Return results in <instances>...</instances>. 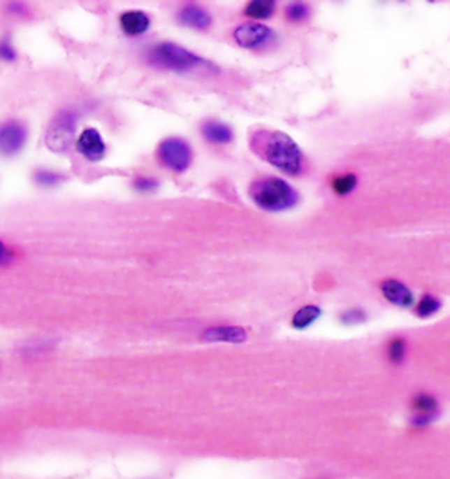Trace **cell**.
<instances>
[{
  "instance_id": "cell-14",
  "label": "cell",
  "mask_w": 450,
  "mask_h": 479,
  "mask_svg": "<svg viewBox=\"0 0 450 479\" xmlns=\"http://www.w3.org/2000/svg\"><path fill=\"white\" fill-rule=\"evenodd\" d=\"M277 9V0H249L245 8V15L252 20H268Z\"/></svg>"
},
{
  "instance_id": "cell-8",
  "label": "cell",
  "mask_w": 450,
  "mask_h": 479,
  "mask_svg": "<svg viewBox=\"0 0 450 479\" xmlns=\"http://www.w3.org/2000/svg\"><path fill=\"white\" fill-rule=\"evenodd\" d=\"M76 148L82 156L91 162H100L101 157L106 156V143L96 129H85L76 141Z\"/></svg>"
},
{
  "instance_id": "cell-24",
  "label": "cell",
  "mask_w": 450,
  "mask_h": 479,
  "mask_svg": "<svg viewBox=\"0 0 450 479\" xmlns=\"http://www.w3.org/2000/svg\"><path fill=\"white\" fill-rule=\"evenodd\" d=\"M340 318L344 324H360L362 320H365V313L360 310H349L342 313Z\"/></svg>"
},
{
  "instance_id": "cell-16",
  "label": "cell",
  "mask_w": 450,
  "mask_h": 479,
  "mask_svg": "<svg viewBox=\"0 0 450 479\" xmlns=\"http://www.w3.org/2000/svg\"><path fill=\"white\" fill-rule=\"evenodd\" d=\"M284 17L291 24L306 22L307 18H310V6L306 2H302V0H293V2H289L286 6Z\"/></svg>"
},
{
  "instance_id": "cell-11",
  "label": "cell",
  "mask_w": 450,
  "mask_h": 479,
  "mask_svg": "<svg viewBox=\"0 0 450 479\" xmlns=\"http://www.w3.org/2000/svg\"><path fill=\"white\" fill-rule=\"evenodd\" d=\"M180 22L187 27H192L197 31H205L210 27L212 18L208 15V11H205L203 8H199L197 4H187L177 15Z\"/></svg>"
},
{
  "instance_id": "cell-22",
  "label": "cell",
  "mask_w": 450,
  "mask_h": 479,
  "mask_svg": "<svg viewBox=\"0 0 450 479\" xmlns=\"http://www.w3.org/2000/svg\"><path fill=\"white\" fill-rule=\"evenodd\" d=\"M17 58V52H15L13 44L9 38L0 40V60L4 62H13Z\"/></svg>"
},
{
  "instance_id": "cell-9",
  "label": "cell",
  "mask_w": 450,
  "mask_h": 479,
  "mask_svg": "<svg viewBox=\"0 0 450 479\" xmlns=\"http://www.w3.org/2000/svg\"><path fill=\"white\" fill-rule=\"evenodd\" d=\"M380 287L384 296L391 304L400 306V308H411L412 302H414V295H412L411 289L403 283H400V280L387 279L382 283Z\"/></svg>"
},
{
  "instance_id": "cell-15",
  "label": "cell",
  "mask_w": 450,
  "mask_h": 479,
  "mask_svg": "<svg viewBox=\"0 0 450 479\" xmlns=\"http://www.w3.org/2000/svg\"><path fill=\"white\" fill-rule=\"evenodd\" d=\"M203 136L212 143H230L233 140L232 129L221 122H214V120L203 125Z\"/></svg>"
},
{
  "instance_id": "cell-10",
  "label": "cell",
  "mask_w": 450,
  "mask_h": 479,
  "mask_svg": "<svg viewBox=\"0 0 450 479\" xmlns=\"http://www.w3.org/2000/svg\"><path fill=\"white\" fill-rule=\"evenodd\" d=\"M119 27L125 35L129 36H140L143 33H147L150 27V18L149 15L143 13V11H125L119 17Z\"/></svg>"
},
{
  "instance_id": "cell-6",
  "label": "cell",
  "mask_w": 450,
  "mask_h": 479,
  "mask_svg": "<svg viewBox=\"0 0 450 479\" xmlns=\"http://www.w3.org/2000/svg\"><path fill=\"white\" fill-rule=\"evenodd\" d=\"M233 40L245 49H263L273 40V31L263 22H248L233 31Z\"/></svg>"
},
{
  "instance_id": "cell-19",
  "label": "cell",
  "mask_w": 450,
  "mask_h": 479,
  "mask_svg": "<svg viewBox=\"0 0 450 479\" xmlns=\"http://www.w3.org/2000/svg\"><path fill=\"white\" fill-rule=\"evenodd\" d=\"M440 308H442V304H440V301H437L436 296L425 295L423 299L418 302V306H416V315H418V317L427 318V317H430V315L437 313Z\"/></svg>"
},
{
  "instance_id": "cell-5",
  "label": "cell",
  "mask_w": 450,
  "mask_h": 479,
  "mask_svg": "<svg viewBox=\"0 0 450 479\" xmlns=\"http://www.w3.org/2000/svg\"><path fill=\"white\" fill-rule=\"evenodd\" d=\"M159 162L174 172H183L192 162V148L181 138H168L158 148Z\"/></svg>"
},
{
  "instance_id": "cell-18",
  "label": "cell",
  "mask_w": 450,
  "mask_h": 479,
  "mask_svg": "<svg viewBox=\"0 0 450 479\" xmlns=\"http://www.w3.org/2000/svg\"><path fill=\"white\" fill-rule=\"evenodd\" d=\"M356 188V176L344 174L333 179V190L337 192L338 196H347Z\"/></svg>"
},
{
  "instance_id": "cell-27",
  "label": "cell",
  "mask_w": 450,
  "mask_h": 479,
  "mask_svg": "<svg viewBox=\"0 0 450 479\" xmlns=\"http://www.w3.org/2000/svg\"><path fill=\"white\" fill-rule=\"evenodd\" d=\"M428 2H436V0H428Z\"/></svg>"
},
{
  "instance_id": "cell-17",
  "label": "cell",
  "mask_w": 450,
  "mask_h": 479,
  "mask_svg": "<svg viewBox=\"0 0 450 479\" xmlns=\"http://www.w3.org/2000/svg\"><path fill=\"white\" fill-rule=\"evenodd\" d=\"M320 308H317V306H304V308H300V310L295 313V317H293L291 324L293 327H297V329H306L307 326H311V324L315 322L317 318L320 317Z\"/></svg>"
},
{
  "instance_id": "cell-7",
  "label": "cell",
  "mask_w": 450,
  "mask_h": 479,
  "mask_svg": "<svg viewBox=\"0 0 450 479\" xmlns=\"http://www.w3.org/2000/svg\"><path fill=\"white\" fill-rule=\"evenodd\" d=\"M26 143V127L18 122H8L0 125V154L13 156Z\"/></svg>"
},
{
  "instance_id": "cell-4",
  "label": "cell",
  "mask_w": 450,
  "mask_h": 479,
  "mask_svg": "<svg viewBox=\"0 0 450 479\" xmlns=\"http://www.w3.org/2000/svg\"><path fill=\"white\" fill-rule=\"evenodd\" d=\"M75 129H76V114L71 110H64L55 118L51 127L45 134V143L55 152H64L75 141Z\"/></svg>"
},
{
  "instance_id": "cell-2",
  "label": "cell",
  "mask_w": 450,
  "mask_h": 479,
  "mask_svg": "<svg viewBox=\"0 0 450 479\" xmlns=\"http://www.w3.org/2000/svg\"><path fill=\"white\" fill-rule=\"evenodd\" d=\"M249 197L259 208L268 212H280L291 208L297 203V192L282 179L261 178L249 187Z\"/></svg>"
},
{
  "instance_id": "cell-12",
  "label": "cell",
  "mask_w": 450,
  "mask_h": 479,
  "mask_svg": "<svg viewBox=\"0 0 450 479\" xmlns=\"http://www.w3.org/2000/svg\"><path fill=\"white\" fill-rule=\"evenodd\" d=\"M203 340L206 342H228V344H240L246 340V331L237 326H221L210 327L203 333Z\"/></svg>"
},
{
  "instance_id": "cell-3",
  "label": "cell",
  "mask_w": 450,
  "mask_h": 479,
  "mask_svg": "<svg viewBox=\"0 0 450 479\" xmlns=\"http://www.w3.org/2000/svg\"><path fill=\"white\" fill-rule=\"evenodd\" d=\"M147 58H149V62L154 67L175 71V73H188V71H194L197 67H201L203 64H206L197 55L187 51L181 45L170 44V42H163V44L150 48Z\"/></svg>"
},
{
  "instance_id": "cell-21",
  "label": "cell",
  "mask_w": 450,
  "mask_h": 479,
  "mask_svg": "<svg viewBox=\"0 0 450 479\" xmlns=\"http://www.w3.org/2000/svg\"><path fill=\"white\" fill-rule=\"evenodd\" d=\"M36 183L38 185H44V187H53V185L60 183V176L55 174V172H51V170H38L35 176Z\"/></svg>"
},
{
  "instance_id": "cell-25",
  "label": "cell",
  "mask_w": 450,
  "mask_h": 479,
  "mask_svg": "<svg viewBox=\"0 0 450 479\" xmlns=\"http://www.w3.org/2000/svg\"><path fill=\"white\" fill-rule=\"evenodd\" d=\"M11 259H13V253H11V250L6 246L2 241H0V266H6L11 262Z\"/></svg>"
},
{
  "instance_id": "cell-23",
  "label": "cell",
  "mask_w": 450,
  "mask_h": 479,
  "mask_svg": "<svg viewBox=\"0 0 450 479\" xmlns=\"http://www.w3.org/2000/svg\"><path fill=\"white\" fill-rule=\"evenodd\" d=\"M134 187H136V190H140V192H154L156 188H158V181L156 179H152V178H138L134 181Z\"/></svg>"
},
{
  "instance_id": "cell-26",
  "label": "cell",
  "mask_w": 450,
  "mask_h": 479,
  "mask_svg": "<svg viewBox=\"0 0 450 479\" xmlns=\"http://www.w3.org/2000/svg\"><path fill=\"white\" fill-rule=\"evenodd\" d=\"M8 11L11 15H26L27 13V9H26V6L20 2V0H13V2H9L8 4Z\"/></svg>"
},
{
  "instance_id": "cell-20",
  "label": "cell",
  "mask_w": 450,
  "mask_h": 479,
  "mask_svg": "<svg viewBox=\"0 0 450 479\" xmlns=\"http://www.w3.org/2000/svg\"><path fill=\"white\" fill-rule=\"evenodd\" d=\"M405 355H407L405 342H403L402 338L393 340V342L389 344V349H387V357H389V360L393 362V364H402V362L405 360Z\"/></svg>"
},
{
  "instance_id": "cell-13",
  "label": "cell",
  "mask_w": 450,
  "mask_h": 479,
  "mask_svg": "<svg viewBox=\"0 0 450 479\" xmlns=\"http://www.w3.org/2000/svg\"><path fill=\"white\" fill-rule=\"evenodd\" d=\"M412 410L416 425H425L437 414V401L428 394H420L412 401Z\"/></svg>"
},
{
  "instance_id": "cell-1",
  "label": "cell",
  "mask_w": 450,
  "mask_h": 479,
  "mask_svg": "<svg viewBox=\"0 0 450 479\" xmlns=\"http://www.w3.org/2000/svg\"><path fill=\"white\" fill-rule=\"evenodd\" d=\"M255 156L268 162L288 176H298L304 170L302 150L288 134L280 131H255L249 138Z\"/></svg>"
}]
</instances>
